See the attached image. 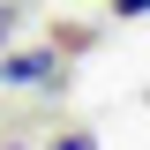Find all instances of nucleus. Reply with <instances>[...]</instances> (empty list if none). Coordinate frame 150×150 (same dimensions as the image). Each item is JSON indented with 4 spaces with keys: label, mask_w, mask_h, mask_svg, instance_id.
<instances>
[{
    "label": "nucleus",
    "mask_w": 150,
    "mask_h": 150,
    "mask_svg": "<svg viewBox=\"0 0 150 150\" xmlns=\"http://www.w3.org/2000/svg\"><path fill=\"white\" fill-rule=\"evenodd\" d=\"M53 75H60V53H15V60H0V83H15V90H38Z\"/></svg>",
    "instance_id": "nucleus-1"
},
{
    "label": "nucleus",
    "mask_w": 150,
    "mask_h": 150,
    "mask_svg": "<svg viewBox=\"0 0 150 150\" xmlns=\"http://www.w3.org/2000/svg\"><path fill=\"white\" fill-rule=\"evenodd\" d=\"M53 150H98V143H90V135H68V143H53Z\"/></svg>",
    "instance_id": "nucleus-3"
},
{
    "label": "nucleus",
    "mask_w": 150,
    "mask_h": 150,
    "mask_svg": "<svg viewBox=\"0 0 150 150\" xmlns=\"http://www.w3.org/2000/svg\"><path fill=\"white\" fill-rule=\"evenodd\" d=\"M112 15H150V0H112Z\"/></svg>",
    "instance_id": "nucleus-2"
}]
</instances>
